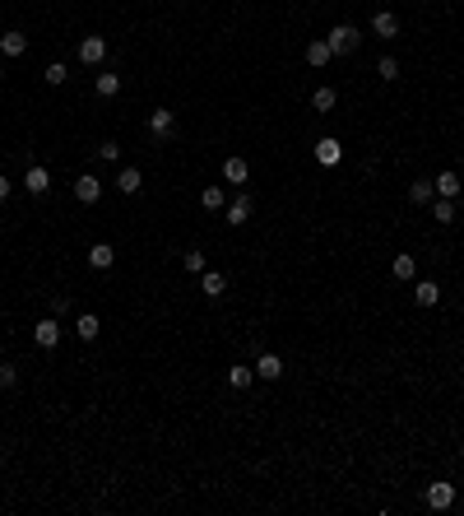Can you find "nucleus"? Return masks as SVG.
<instances>
[{"mask_svg":"<svg viewBox=\"0 0 464 516\" xmlns=\"http://www.w3.org/2000/svg\"><path fill=\"white\" fill-rule=\"evenodd\" d=\"M325 42H330V51H334V56H348V51H357L362 33H357L353 24H334V28L325 33Z\"/></svg>","mask_w":464,"mask_h":516,"instance_id":"nucleus-1","label":"nucleus"},{"mask_svg":"<svg viewBox=\"0 0 464 516\" xmlns=\"http://www.w3.org/2000/svg\"><path fill=\"white\" fill-rule=\"evenodd\" d=\"M223 209H228V223H232V228H242V223H251V214H256V200H251L247 191H237Z\"/></svg>","mask_w":464,"mask_h":516,"instance_id":"nucleus-2","label":"nucleus"},{"mask_svg":"<svg viewBox=\"0 0 464 516\" xmlns=\"http://www.w3.org/2000/svg\"><path fill=\"white\" fill-rule=\"evenodd\" d=\"M33 344H37V349H56V344H61V321H56V316H42V321L33 326Z\"/></svg>","mask_w":464,"mask_h":516,"instance_id":"nucleus-3","label":"nucleus"},{"mask_svg":"<svg viewBox=\"0 0 464 516\" xmlns=\"http://www.w3.org/2000/svg\"><path fill=\"white\" fill-rule=\"evenodd\" d=\"M79 61H84V65H102V61H107V37H98V33H93V37H79Z\"/></svg>","mask_w":464,"mask_h":516,"instance_id":"nucleus-4","label":"nucleus"},{"mask_svg":"<svg viewBox=\"0 0 464 516\" xmlns=\"http://www.w3.org/2000/svg\"><path fill=\"white\" fill-rule=\"evenodd\" d=\"M427 507H432V512H450V507H455V484H446V479L427 484Z\"/></svg>","mask_w":464,"mask_h":516,"instance_id":"nucleus-5","label":"nucleus"},{"mask_svg":"<svg viewBox=\"0 0 464 516\" xmlns=\"http://www.w3.org/2000/svg\"><path fill=\"white\" fill-rule=\"evenodd\" d=\"M172 130H177V112H168V108L149 112V135H154V140H168Z\"/></svg>","mask_w":464,"mask_h":516,"instance_id":"nucleus-6","label":"nucleus"},{"mask_svg":"<svg viewBox=\"0 0 464 516\" xmlns=\"http://www.w3.org/2000/svg\"><path fill=\"white\" fill-rule=\"evenodd\" d=\"M24 191H28V196H46V191H51V172H46L42 163H28V172H24Z\"/></svg>","mask_w":464,"mask_h":516,"instance_id":"nucleus-7","label":"nucleus"},{"mask_svg":"<svg viewBox=\"0 0 464 516\" xmlns=\"http://www.w3.org/2000/svg\"><path fill=\"white\" fill-rule=\"evenodd\" d=\"M223 182H228V187H247V182H251V163H247V158H237V154L223 158Z\"/></svg>","mask_w":464,"mask_h":516,"instance_id":"nucleus-8","label":"nucleus"},{"mask_svg":"<svg viewBox=\"0 0 464 516\" xmlns=\"http://www.w3.org/2000/svg\"><path fill=\"white\" fill-rule=\"evenodd\" d=\"M371 33H376L381 42L400 37V15H390V10H376V15H371Z\"/></svg>","mask_w":464,"mask_h":516,"instance_id":"nucleus-9","label":"nucleus"},{"mask_svg":"<svg viewBox=\"0 0 464 516\" xmlns=\"http://www.w3.org/2000/svg\"><path fill=\"white\" fill-rule=\"evenodd\" d=\"M75 200L79 205H98V200H102V182H98L93 172H84V177L75 182Z\"/></svg>","mask_w":464,"mask_h":516,"instance_id":"nucleus-10","label":"nucleus"},{"mask_svg":"<svg viewBox=\"0 0 464 516\" xmlns=\"http://www.w3.org/2000/svg\"><path fill=\"white\" fill-rule=\"evenodd\" d=\"M24 51H28V37H24V33H19V28L0 33V56H5V61H19Z\"/></svg>","mask_w":464,"mask_h":516,"instance_id":"nucleus-11","label":"nucleus"},{"mask_svg":"<svg viewBox=\"0 0 464 516\" xmlns=\"http://www.w3.org/2000/svg\"><path fill=\"white\" fill-rule=\"evenodd\" d=\"M251 368H256V377H260V381H278V377H283V359H278V354H269V349H265Z\"/></svg>","mask_w":464,"mask_h":516,"instance_id":"nucleus-12","label":"nucleus"},{"mask_svg":"<svg viewBox=\"0 0 464 516\" xmlns=\"http://www.w3.org/2000/svg\"><path fill=\"white\" fill-rule=\"evenodd\" d=\"M339 158H343V144L334 140V135H325V140H316V163H321V168H334Z\"/></svg>","mask_w":464,"mask_h":516,"instance_id":"nucleus-13","label":"nucleus"},{"mask_svg":"<svg viewBox=\"0 0 464 516\" xmlns=\"http://www.w3.org/2000/svg\"><path fill=\"white\" fill-rule=\"evenodd\" d=\"M330 61H334L330 42H325V37H311V42H307V65H311V70H325Z\"/></svg>","mask_w":464,"mask_h":516,"instance_id":"nucleus-14","label":"nucleus"},{"mask_svg":"<svg viewBox=\"0 0 464 516\" xmlns=\"http://www.w3.org/2000/svg\"><path fill=\"white\" fill-rule=\"evenodd\" d=\"M89 266L93 270H111V266H116V247H111V242H93V247H89Z\"/></svg>","mask_w":464,"mask_h":516,"instance_id":"nucleus-15","label":"nucleus"},{"mask_svg":"<svg viewBox=\"0 0 464 516\" xmlns=\"http://www.w3.org/2000/svg\"><path fill=\"white\" fill-rule=\"evenodd\" d=\"M116 191H121V196H139V191H144V172H139V168H121V172H116Z\"/></svg>","mask_w":464,"mask_h":516,"instance_id":"nucleus-16","label":"nucleus"},{"mask_svg":"<svg viewBox=\"0 0 464 516\" xmlns=\"http://www.w3.org/2000/svg\"><path fill=\"white\" fill-rule=\"evenodd\" d=\"M200 289H204V298H223L228 293V275H223V270H204Z\"/></svg>","mask_w":464,"mask_h":516,"instance_id":"nucleus-17","label":"nucleus"},{"mask_svg":"<svg viewBox=\"0 0 464 516\" xmlns=\"http://www.w3.org/2000/svg\"><path fill=\"white\" fill-rule=\"evenodd\" d=\"M432 187H436V196H441V200H460V177H455V172H436Z\"/></svg>","mask_w":464,"mask_h":516,"instance_id":"nucleus-18","label":"nucleus"},{"mask_svg":"<svg viewBox=\"0 0 464 516\" xmlns=\"http://www.w3.org/2000/svg\"><path fill=\"white\" fill-rule=\"evenodd\" d=\"M413 298H418V307H436V302H441V284H436V280H418Z\"/></svg>","mask_w":464,"mask_h":516,"instance_id":"nucleus-19","label":"nucleus"},{"mask_svg":"<svg viewBox=\"0 0 464 516\" xmlns=\"http://www.w3.org/2000/svg\"><path fill=\"white\" fill-rule=\"evenodd\" d=\"M98 330H102V321H98V316H93V312H79V321H75V335H79V340L93 344V340H98Z\"/></svg>","mask_w":464,"mask_h":516,"instance_id":"nucleus-20","label":"nucleus"},{"mask_svg":"<svg viewBox=\"0 0 464 516\" xmlns=\"http://www.w3.org/2000/svg\"><path fill=\"white\" fill-rule=\"evenodd\" d=\"M251 381H256V368H247V363H232V368H228V386H232V391H247Z\"/></svg>","mask_w":464,"mask_h":516,"instance_id":"nucleus-21","label":"nucleus"},{"mask_svg":"<svg viewBox=\"0 0 464 516\" xmlns=\"http://www.w3.org/2000/svg\"><path fill=\"white\" fill-rule=\"evenodd\" d=\"M390 275H395V280H413V275H418V256H409V251H400V256L390 261Z\"/></svg>","mask_w":464,"mask_h":516,"instance_id":"nucleus-22","label":"nucleus"},{"mask_svg":"<svg viewBox=\"0 0 464 516\" xmlns=\"http://www.w3.org/2000/svg\"><path fill=\"white\" fill-rule=\"evenodd\" d=\"M93 89H98V98H116V94H121V75H111V70H102V75L93 79Z\"/></svg>","mask_w":464,"mask_h":516,"instance_id":"nucleus-23","label":"nucleus"},{"mask_svg":"<svg viewBox=\"0 0 464 516\" xmlns=\"http://www.w3.org/2000/svg\"><path fill=\"white\" fill-rule=\"evenodd\" d=\"M409 200H413V205H432L436 200V187L427 182V177H418L413 187H409Z\"/></svg>","mask_w":464,"mask_h":516,"instance_id":"nucleus-24","label":"nucleus"},{"mask_svg":"<svg viewBox=\"0 0 464 516\" xmlns=\"http://www.w3.org/2000/svg\"><path fill=\"white\" fill-rule=\"evenodd\" d=\"M181 270H186V275H204V270H209V261H204V251H200V247H190V251L181 256Z\"/></svg>","mask_w":464,"mask_h":516,"instance_id":"nucleus-25","label":"nucleus"},{"mask_svg":"<svg viewBox=\"0 0 464 516\" xmlns=\"http://www.w3.org/2000/svg\"><path fill=\"white\" fill-rule=\"evenodd\" d=\"M334 103H339V94H334V89H330V84H325V89H316V94H311V108H316V112H334Z\"/></svg>","mask_w":464,"mask_h":516,"instance_id":"nucleus-26","label":"nucleus"},{"mask_svg":"<svg viewBox=\"0 0 464 516\" xmlns=\"http://www.w3.org/2000/svg\"><path fill=\"white\" fill-rule=\"evenodd\" d=\"M200 205H204V209H223V205H228V191H223V187H204Z\"/></svg>","mask_w":464,"mask_h":516,"instance_id":"nucleus-27","label":"nucleus"},{"mask_svg":"<svg viewBox=\"0 0 464 516\" xmlns=\"http://www.w3.org/2000/svg\"><path fill=\"white\" fill-rule=\"evenodd\" d=\"M65 79H70V65H65V61H51V65H46V84H51V89H61Z\"/></svg>","mask_w":464,"mask_h":516,"instance_id":"nucleus-28","label":"nucleus"},{"mask_svg":"<svg viewBox=\"0 0 464 516\" xmlns=\"http://www.w3.org/2000/svg\"><path fill=\"white\" fill-rule=\"evenodd\" d=\"M432 219L450 223V219H455V200H441V196H436V200H432Z\"/></svg>","mask_w":464,"mask_h":516,"instance_id":"nucleus-29","label":"nucleus"},{"mask_svg":"<svg viewBox=\"0 0 464 516\" xmlns=\"http://www.w3.org/2000/svg\"><path fill=\"white\" fill-rule=\"evenodd\" d=\"M376 75L386 79V84H390V79H400V61H395V56H381V61H376Z\"/></svg>","mask_w":464,"mask_h":516,"instance_id":"nucleus-30","label":"nucleus"},{"mask_svg":"<svg viewBox=\"0 0 464 516\" xmlns=\"http://www.w3.org/2000/svg\"><path fill=\"white\" fill-rule=\"evenodd\" d=\"M98 158H102V163H116V158H121V144H116V140H102V144H98Z\"/></svg>","mask_w":464,"mask_h":516,"instance_id":"nucleus-31","label":"nucleus"},{"mask_svg":"<svg viewBox=\"0 0 464 516\" xmlns=\"http://www.w3.org/2000/svg\"><path fill=\"white\" fill-rule=\"evenodd\" d=\"M5 386H15V368H10V363H0V391H5Z\"/></svg>","mask_w":464,"mask_h":516,"instance_id":"nucleus-32","label":"nucleus"},{"mask_svg":"<svg viewBox=\"0 0 464 516\" xmlns=\"http://www.w3.org/2000/svg\"><path fill=\"white\" fill-rule=\"evenodd\" d=\"M10 191H15V187H10V177L0 172V200H10Z\"/></svg>","mask_w":464,"mask_h":516,"instance_id":"nucleus-33","label":"nucleus"},{"mask_svg":"<svg viewBox=\"0 0 464 516\" xmlns=\"http://www.w3.org/2000/svg\"><path fill=\"white\" fill-rule=\"evenodd\" d=\"M0 79H5V70H0Z\"/></svg>","mask_w":464,"mask_h":516,"instance_id":"nucleus-34","label":"nucleus"}]
</instances>
